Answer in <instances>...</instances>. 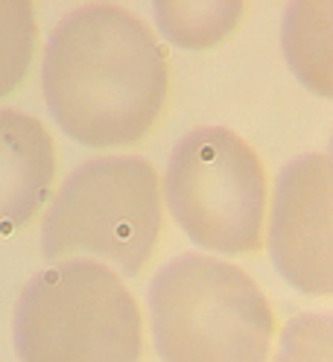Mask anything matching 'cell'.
Masks as SVG:
<instances>
[{
    "instance_id": "obj_1",
    "label": "cell",
    "mask_w": 333,
    "mask_h": 362,
    "mask_svg": "<svg viewBox=\"0 0 333 362\" xmlns=\"http://www.w3.org/2000/svg\"><path fill=\"white\" fill-rule=\"evenodd\" d=\"M41 88L53 120L85 146H126L152 129L167 100L158 38L123 6L64 15L44 47Z\"/></svg>"
},
{
    "instance_id": "obj_2",
    "label": "cell",
    "mask_w": 333,
    "mask_h": 362,
    "mask_svg": "<svg viewBox=\"0 0 333 362\" xmlns=\"http://www.w3.org/2000/svg\"><path fill=\"white\" fill-rule=\"evenodd\" d=\"M152 336L164 362H266L275 315L234 263L182 255L149 284Z\"/></svg>"
},
{
    "instance_id": "obj_3",
    "label": "cell",
    "mask_w": 333,
    "mask_h": 362,
    "mask_svg": "<svg viewBox=\"0 0 333 362\" xmlns=\"http://www.w3.org/2000/svg\"><path fill=\"white\" fill-rule=\"evenodd\" d=\"M21 362H141V310L97 260L71 257L24 286L15 307Z\"/></svg>"
},
{
    "instance_id": "obj_4",
    "label": "cell",
    "mask_w": 333,
    "mask_h": 362,
    "mask_svg": "<svg viewBox=\"0 0 333 362\" xmlns=\"http://www.w3.org/2000/svg\"><path fill=\"white\" fill-rule=\"evenodd\" d=\"M161 231L158 173L138 155H105L76 167L44 214L47 260L91 255L132 278L149 260Z\"/></svg>"
},
{
    "instance_id": "obj_5",
    "label": "cell",
    "mask_w": 333,
    "mask_h": 362,
    "mask_svg": "<svg viewBox=\"0 0 333 362\" xmlns=\"http://www.w3.org/2000/svg\"><path fill=\"white\" fill-rule=\"evenodd\" d=\"M167 205L179 228L222 255L255 252L263 243L266 175L255 149L222 126H202L175 144Z\"/></svg>"
},
{
    "instance_id": "obj_6",
    "label": "cell",
    "mask_w": 333,
    "mask_h": 362,
    "mask_svg": "<svg viewBox=\"0 0 333 362\" xmlns=\"http://www.w3.org/2000/svg\"><path fill=\"white\" fill-rule=\"evenodd\" d=\"M330 175V155H301L281 170L272 199V260L286 281L310 296L333 289Z\"/></svg>"
},
{
    "instance_id": "obj_7",
    "label": "cell",
    "mask_w": 333,
    "mask_h": 362,
    "mask_svg": "<svg viewBox=\"0 0 333 362\" xmlns=\"http://www.w3.org/2000/svg\"><path fill=\"white\" fill-rule=\"evenodd\" d=\"M56 152L33 115L0 108V234L27 225L50 196Z\"/></svg>"
},
{
    "instance_id": "obj_8",
    "label": "cell",
    "mask_w": 333,
    "mask_h": 362,
    "mask_svg": "<svg viewBox=\"0 0 333 362\" xmlns=\"http://www.w3.org/2000/svg\"><path fill=\"white\" fill-rule=\"evenodd\" d=\"M243 12V4H155V18L167 38L182 47H208L226 35Z\"/></svg>"
},
{
    "instance_id": "obj_9",
    "label": "cell",
    "mask_w": 333,
    "mask_h": 362,
    "mask_svg": "<svg viewBox=\"0 0 333 362\" xmlns=\"http://www.w3.org/2000/svg\"><path fill=\"white\" fill-rule=\"evenodd\" d=\"M35 50V15L27 0H0V97L24 79Z\"/></svg>"
},
{
    "instance_id": "obj_10",
    "label": "cell",
    "mask_w": 333,
    "mask_h": 362,
    "mask_svg": "<svg viewBox=\"0 0 333 362\" xmlns=\"http://www.w3.org/2000/svg\"><path fill=\"white\" fill-rule=\"evenodd\" d=\"M278 362H330L327 315H301L286 327Z\"/></svg>"
}]
</instances>
